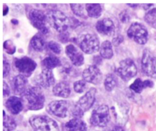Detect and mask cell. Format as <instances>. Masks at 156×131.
Returning <instances> with one entry per match:
<instances>
[{"label":"cell","mask_w":156,"mask_h":131,"mask_svg":"<svg viewBox=\"0 0 156 131\" xmlns=\"http://www.w3.org/2000/svg\"><path fill=\"white\" fill-rule=\"evenodd\" d=\"M22 101L29 110H38L43 107L45 98L40 87H32L23 93Z\"/></svg>","instance_id":"cell-1"},{"label":"cell","mask_w":156,"mask_h":131,"mask_svg":"<svg viewBox=\"0 0 156 131\" xmlns=\"http://www.w3.org/2000/svg\"><path fill=\"white\" fill-rule=\"evenodd\" d=\"M46 14L48 24L60 33L65 32L71 26V20L60 10L51 9Z\"/></svg>","instance_id":"cell-2"},{"label":"cell","mask_w":156,"mask_h":131,"mask_svg":"<svg viewBox=\"0 0 156 131\" xmlns=\"http://www.w3.org/2000/svg\"><path fill=\"white\" fill-rule=\"evenodd\" d=\"M29 123L34 131H60L57 122L45 115L34 116Z\"/></svg>","instance_id":"cell-3"},{"label":"cell","mask_w":156,"mask_h":131,"mask_svg":"<svg viewBox=\"0 0 156 131\" xmlns=\"http://www.w3.org/2000/svg\"><path fill=\"white\" fill-rule=\"evenodd\" d=\"M96 93V88H91L79 99L73 110V114L76 118L81 117L85 112L92 107L95 101Z\"/></svg>","instance_id":"cell-4"},{"label":"cell","mask_w":156,"mask_h":131,"mask_svg":"<svg viewBox=\"0 0 156 131\" xmlns=\"http://www.w3.org/2000/svg\"><path fill=\"white\" fill-rule=\"evenodd\" d=\"M77 41L80 49L85 54H91L99 50V39L94 34L90 33L82 34L78 37Z\"/></svg>","instance_id":"cell-5"},{"label":"cell","mask_w":156,"mask_h":131,"mask_svg":"<svg viewBox=\"0 0 156 131\" xmlns=\"http://www.w3.org/2000/svg\"><path fill=\"white\" fill-rule=\"evenodd\" d=\"M28 17L32 26L40 33L46 34L49 32L46 14L42 10L32 9L29 12Z\"/></svg>","instance_id":"cell-6"},{"label":"cell","mask_w":156,"mask_h":131,"mask_svg":"<svg viewBox=\"0 0 156 131\" xmlns=\"http://www.w3.org/2000/svg\"><path fill=\"white\" fill-rule=\"evenodd\" d=\"M110 119L108 107L107 105H101L96 108L91 113L90 123L97 127H105Z\"/></svg>","instance_id":"cell-7"},{"label":"cell","mask_w":156,"mask_h":131,"mask_svg":"<svg viewBox=\"0 0 156 131\" xmlns=\"http://www.w3.org/2000/svg\"><path fill=\"white\" fill-rule=\"evenodd\" d=\"M127 36L140 44H144L148 39L147 29L141 24L133 23L127 32Z\"/></svg>","instance_id":"cell-8"},{"label":"cell","mask_w":156,"mask_h":131,"mask_svg":"<svg viewBox=\"0 0 156 131\" xmlns=\"http://www.w3.org/2000/svg\"><path fill=\"white\" fill-rule=\"evenodd\" d=\"M116 73L123 80L128 81L136 76L137 68L132 59L126 58L119 62Z\"/></svg>","instance_id":"cell-9"},{"label":"cell","mask_w":156,"mask_h":131,"mask_svg":"<svg viewBox=\"0 0 156 131\" xmlns=\"http://www.w3.org/2000/svg\"><path fill=\"white\" fill-rule=\"evenodd\" d=\"M141 68L146 76L152 78H156V58L147 49H144L143 53Z\"/></svg>","instance_id":"cell-10"},{"label":"cell","mask_w":156,"mask_h":131,"mask_svg":"<svg viewBox=\"0 0 156 131\" xmlns=\"http://www.w3.org/2000/svg\"><path fill=\"white\" fill-rule=\"evenodd\" d=\"M14 64L21 74L26 77H29L37 67L36 62L27 56L16 58Z\"/></svg>","instance_id":"cell-11"},{"label":"cell","mask_w":156,"mask_h":131,"mask_svg":"<svg viewBox=\"0 0 156 131\" xmlns=\"http://www.w3.org/2000/svg\"><path fill=\"white\" fill-rule=\"evenodd\" d=\"M34 79L37 85L45 88L51 87L55 82L52 70L46 68H43L40 73L37 75Z\"/></svg>","instance_id":"cell-12"},{"label":"cell","mask_w":156,"mask_h":131,"mask_svg":"<svg viewBox=\"0 0 156 131\" xmlns=\"http://www.w3.org/2000/svg\"><path fill=\"white\" fill-rule=\"evenodd\" d=\"M82 77L87 82L98 85L102 81V74L97 66L90 65L83 70Z\"/></svg>","instance_id":"cell-13"},{"label":"cell","mask_w":156,"mask_h":131,"mask_svg":"<svg viewBox=\"0 0 156 131\" xmlns=\"http://www.w3.org/2000/svg\"><path fill=\"white\" fill-rule=\"evenodd\" d=\"M47 110L51 114L63 118L67 116L68 103L63 100L54 101L48 105Z\"/></svg>","instance_id":"cell-14"},{"label":"cell","mask_w":156,"mask_h":131,"mask_svg":"<svg viewBox=\"0 0 156 131\" xmlns=\"http://www.w3.org/2000/svg\"><path fill=\"white\" fill-rule=\"evenodd\" d=\"M96 29L101 35L110 37L114 35L115 26L113 21L108 18L98 20L96 23Z\"/></svg>","instance_id":"cell-15"},{"label":"cell","mask_w":156,"mask_h":131,"mask_svg":"<svg viewBox=\"0 0 156 131\" xmlns=\"http://www.w3.org/2000/svg\"><path fill=\"white\" fill-rule=\"evenodd\" d=\"M65 53L73 65L80 66L84 63V57L82 52L74 45L72 44L67 45L65 48Z\"/></svg>","instance_id":"cell-16"},{"label":"cell","mask_w":156,"mask_h":131,"mask_svg":"<svg viewBox=\"0 0 156 131\" xmlns=\"http://www.w3.org/2000/svg\"><path fill=\"white\" fill-rule=\"evenodd\" d=\"M27 80L26 77L19 74L15 76L11 82V85L13 92L16 94H23L26 90Z\"/></svg>","instance_id":"cell-17"},{"label":"cell","mask_w":156,"mask_h":131,"mask_svg":"<svg viewBox=\"0 0 156 131\" xmlns=\"http://www.w3.org/2000/svg\"><path fill=\"white\" fill-rule=\"evenodd\" d=\"M7 109L12 114L17 115L23 108V102L21 99L16 96L10 97L5 102Z\"/></svg>","instance_id":"cell-18"},{"label":"cell","mask_w":156,"mask_h":131,"mask_svg":"<svg viewBox=\"0 0 156 131\" xmlns=\"http://www.w3.org/2000/svg\"><path fill=\"white\" fill-rule=\"evenodd\" d=\"M52 93L54 96L63 98L68 97L71 93L70 87L68 83L62 81L55 84L52 88Z\"/></svg>","instance_id":"cell-19"},{"label":"cell","mask_w":156,"mask_h":131,"mask_svg":"<svg viewBox=\"0 0 156 131\" xmlns=\"http://www.w3.org/2000/svg\"><path fill=\"white\" fill-rule=\"evenodd\" d=\"M65 127L67 131H87L86 123L79 118H74L67 122Z\"/></svg>","instance_id":"cell-20"},{"label":"cell","mask_w":156,"mask_h":131,"mask_svg":"<svg viewBox=\"0 0 156 131\" xmlns=\"http://www.w3.org/2000/svg\"><path fill=\"white\" fill-rule=\"evenodd\" d=\"M99 53L101 57L105 59H110L113 55L112 44L108 40H105L100 45Z\"/></svg>","instance_id":"cell-21"},{"label":"cell","mask_w":156,"mask_h":131,"mask_svg":"<svg viewBox=\"0 0 156 131\" xmlns=\"http://www.w3.org/2000/svg\"><path fill=\"white\" fill-rule=\"evenodd\" d=\"M62 65L61 61L56 56L49 55L46 57L41 61V65L43 68H46L49 69H54L56 67L60 66Z\"/></svg>","instance_id":"cell-22"},{"label":"cell","mask_w":156,"mask_h":131,"mask_svg":"<svg viewBox=\"0 0 156 131\" xmlns=\"http://www.w3.org/2000/svg\"><path fill=\"white\" fill-rule=\"evenodd\" d=\"M85 9L89 17L93 18H99L102 12V9L99 4H85Z\"/></svg>","instance_id":"cell-23"},{"label":"cell","mask_w":156,"mask_h":131,"mask_svg":"<svg viewBox=\"0 0 156 131\" xmlns=\"http://www.w3.org/2000/svg\"><path fill=\"white\" fill-rule=\"evenodd\" d=\"M30 44L33 49L38 52L43 51L46 46L44 38L39 34L35 35L31 38Z\"/></svg>","instance_id":"cell-24"},{"label":"cell","mask_w":156,"mask_h":131,"mask_svg":"<svg viewBox=\"0 0 156 131\" xmlns=\"http://www.w3.org/2000/svg\"><path fill=\"white\" fill-rule=\"evenodd\" d=\"M71 9L73 12L77 16L86 18V9L82 4H70Z\"/></svg>","instance_id":"cell-25"},{"label":"cell","mask_w":156,"mask_h":131,"mask_svg":"<svg viewBox=\"0 0 156 131\" xmlns=\"http://www.w3.org/2000/svg\"><path fill=\"white\" fill-rule=\"evenodd\" d=\"M144 20L151 26L156 29V8L150 10L146 13Z\"/></svg>","instance_id":"cell-26"},{"label":"cell","mask_w":156,"mask_h":131,"mask_svg":"<svg viewBox=\"0 0 156 131\" xmlns=\"http://www.w3.org/2000/svg\"><path fill=\"white\" fill-rule=\"evenodd\" d=\"M104 85L105 90L108 91H112L116 85V80L113 74H108L104 82Z\"/></svg>","instance_id":"cell-27"},{"label":"cell","mask_w":156,"mask_h":131,"mask_svg":"<svg viewBox=\"0 0 156 131\" xmlns=\"http://www.w3.org/2000/svg\"><path fill=\"white\" fill-rule=\"evenodd\" d=\"M3 125L7 131H10L15 129L16 124L15 120L10 116L4 114Z\"/></svg>","instance_id":"cell-28"},{"label":"cell","mask_w":156,"mask_h":131,"mask_svg":"<svg viewBox=\"0 0 156 131\" xmlns=\"http://www.w3.org/2000/svg\"><path fill=\"white\" fill-rule=\"evenodd\" d=\"M130 88L134 91L135 93H140L144 88V82L141 79L137 78L135 81L130 85Z\"/></svg>","instance_id":"cell-29"},{"label":"cell","mask_w":156,"mask_h":131,"mask_svg":"<svg viewBox=\"0 0 156 131\" xmlns=\"http://www.w3.org/2000/svg\"><path fill=\"white\" fill-rule=\"evenodd\" d=\"M74 90L77 93H83L87 88V82L84 80L76 81L73 85Z\"/></svg>","instance_id":"cell-30"},{"label":"cell","mask_w":156,"mask_h":131,"mask_svg":"<svg viewBox=\"0 0 156 131\" xmlns=\"http://www.w3.org/2000/svg\"><path fill=\"white\" fill-rule=\"evenodd\" d=\"M48 48L55 54H60L62 52L61 45L55 41L51 40L48 43Z\"/></svg>","instance_id":"cell-31"},{"label":"cell","mask_w":156,"mask_h":131,"mask_svg":"<svg viewBox=\"0 0 156 131\" xmlns=\"http://www.w3.org/2000/svg\"><path fill=\"white\" fill-rule=\"evenodd\" d=\"M4 49L5 52L9 54H13L15 52L16 46L12 42V41L10 40H5L4 43Z\"/></svg>","instance_id":"cell-32"},{"label":"cell","mask_w":156,"mask_h":131,"mask_svg":"<svg viewBox=\"0 0 156 131\" xmlns=\"http://www.w3.org/2000/svg\"><path fill=\"white\" fill-rule=\"evenodd\" d=\"M119 18L121 22L123 23H126L130 20V15L126 10L121 11L119 15Z\"/></svg>","instance_id":"cell-33"},{"label":"cell","mask_w":156,"mask_h":131,"mask_svg":"<svg viewBox=\"0 0 156 131\" xmlns=\"http://www.w3.org/2000/svg\"><path fill=\"white\" fill-rule=\"evenodd\" d=\"M10 69V63L7 61V60L4 58V60H3V77H7V75L9 74Z\"/></svg>","instance_id":"cell-34"},{"label":"cell","mask_w":156,"mask_h":131,"mask_svg":"<svg viewBox=\"0 0 156 131\" xmlns=\"http://www.w3.org/2000/svg\"><path fill=\"white\" fill-rule=\"evenodd\" d=\"M123 40H124V38H123L122 35H118L116 37H115V38H113V40H112V43L114 46H118L119 44H120L122 42Z\"/></svg>","instance_id":"cell-35"},{"label":"cell","mask_w":156,"mask_h":131,"mask_svg":"<svg viewBox=\"0 0 156 131\" xmlns=\"http://www.w3.org/2000/svg\"><path fill=\"white\" fill-rule=\"evenodd\" d=\"M10 88L7 83L4 81L3 82V94L4 97L9 96L10 94Z\"/></svg>","instance_id":"cell-36"},{"label":"cell","mask_w":156,"mask_h":131,"mask_svg":"<svg viewBox=\"0 0 156 131\" xmlns=\"http://www.w3.org/2000/svg\"><path fill=\"white\" fill-rule=\"evenodd\" d=\"M143 82H144V85L145 88L147 87H152L154 86L153 82L150 80H145Z\"/></svg>","instance_id":"cell-37"},{"label":"cell","mask_w":156,"mask_h":131,"mask_svg":"<svg viewBox=\"0 0 156 131\" xmlns=\"http://www.w3.org/2000/svg\"><path fill=\"white\" fill-rule=\"evenodd\" d=\"M111 131H124V130L122 129V127L116 126H115Z\"/></svg>","instance_id":"cell-38"},{"label":"cell","mask_w":156,"mask_h":131,"mask_svg":"<svg viewBox=\"0 0 156 131\" xmlns=\"http://www.w3.org/2000/svg\"><path fill=\"white\" fill-rule=\"evenodd\" d=\"M9 12V7L6 4H4V7H3V15L5 16L7 15V13Z\"/></svg>","instance_id":"cell-39"},{"label":"cell","mask_w":156,"mask_h":131,"mask_svg":"<svg viewBox=\"0 0 156 131\" xmlns=\"http://www.w3.org/2000/svg\"><path fill=\"white\" fill-rule=\"evenodd\" d=\"M127 5L130 6L131 7H136L138 5L137 4H127Z\"/></svg>","instance_id":"cell-40"},{"label":"cell","mask_w":156,"mask_h":131,"mask_svg":"<svg viewBox=\"0 0 156 131\" xmlns=\"http://www.w3.org/2000/svg\"><path fill=\"white\" fill-rule=\"evenodd\" d=\"M11 21H12V23H13V24H17L18 23V20L15 19H12V20H11Z\"/></svg>","instance_id":"cell-41"}]
</instances>
